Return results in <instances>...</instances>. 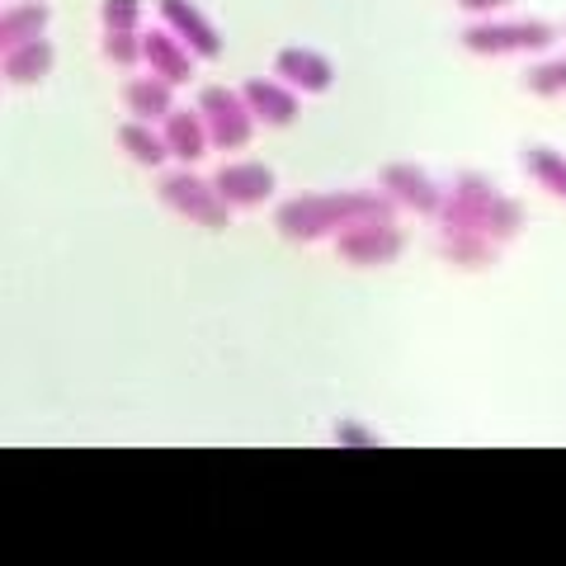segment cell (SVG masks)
<instances>
[{"mask_svg":"<svg viewBox=\"0 0 566 566\" xmlns=\"http://www.w3.org/2000/svg\"><path fill=\"white\" fill-rule=\"evenodd\" d=\"M397 199L387 189H335V193H297L289 199L274 222L289 241H322V237H340L345 227L368 222V218H392Z\"/></svg>","mask_w":566,"mask_h":566,"instance_id":"6da1fadb","label":"cell"},{"mask_svg":"<svg viewBox=\"0 0 566 566\" xmlns=\"http://www.w3.org/2000/svg\"><path fill=\"white\" fill-rule=\"evenodd\" d=\"M439 227H472L495 241H510L524 232V203L495 189L486 175L463 170L444 185V208H439Z\"/></svg>","mask_w":566,"mask_h":566,"instance_id":"7a4b0ae2","label":"cell"},{"mask_svg":"<svg viewBox=\"0 0 566 566\" xmlns=\"http://www.w3.org/2000/svg\"><path fill=\"white\" fill-rule=\"evenodd\" d=\"M557 29L547 20H482L463 29V48L476 57H505V52H547Z\"/></svg>","mask_w":566,"mask_h":566,"instance_id":"3957f363","label":"cell"},{"mask_svg":"<svg viewBox=\"0 0 566 566\" xmlns=\"http://www.w3.org/2000/svg\"><path fill=\"white\" fill-rule=\"evenodd\" d=\"M156 193H161V203L170 212H180V218L199 222V227H227V218H232V208H227V199L218 193V185L203 180V175L193 170H170L161 175V185H156Z\"/></svg>","mask_w":566,"mask_h":566,"instance_id":"277c9868","label":"cell"},{"mask_svg":"<svg viewBox=\"0 0 566 566\" xmlns=\"http://www.w3.org/2000/svg\"><path fill=\"white\" fill-rule=\"evenodd\" d=\"M199 114L208 123V142L218 151H237V147H245V142L255 137L251 104H245V95L227 91V85H208V91L199 95Z\"/></svg>","mask_w":566,"mask_h":566,"instance_id":"5b68a950","label":"cell"},{"mask_svg":"<svg viewBox=\"0 0 566 566\" xmlns=\"http://www.w3.org/2000/svg\"><path fill=\"white\" fill-rule=\"evenodd\" d=\"M335 251H340L345 264H392L401 251H406V232L392 227V218H368V222H354L335 237Z\"/></svg>","mask_w":566,"mask_h":566,"instance_id":"8992f818","label":"cell"},{"mask_svg":"<svg viewBox=\"0 0 566 566\" xmlns=\"http://www.w3.org/2000/svg\"><path fill=\"white\" fill-rule=\"evenodd\" d=\"M382 189L392 193L401 208H416L424 218H439V208H444V185H434L430 175L411 161H392L382 166Z\"/></svg>","mask_w":566,"mask_h":566,"instance_id":"52a82bcc","label":"cell"},{"mask_svg":"<svg viewBox=\"0 0 566 566\" xmlns=\"http://www.w3.org/2000/svg\"><path fill=\"white\" fill-rule=\"evenodd\" d=\"M166 29L175 39H185L193 57H222V33L212 29V20H203V10L193 0H156Z\"/></svg>","mask_w":566,"mask_h":566,"instance_id":"ba28073f","label":"cell"},{"mask_svg":"<svg viewBox=\"0 0 566 566\" xmlns=\"http://www.w3.org/2000/svg\"><path fill=\"white\" fill-rule=\"evenodd\" d=\"M212 185H218L227 208H260L274 193V170L260 166V161H245V166L232 161V166H222L218 175H212Z\"/></svg>","mask_w":566,"mask_h":566,"instance_id":"9c48e42d","label":"cell"},{"mask_svg":"<svg viewBox=\"0 0 566 566\" xmlns=\"http://www.w3.org/2000/svg\"><path fill=\"white\" fill-rule=\"evenodd\" d=\"M142 62L170 85H189L193 81V52L185 39H175L170 29H147L142 33Z\"/></svg>","mask_w":566,"mask_h":566,"instance_id":"30bf717a","label":"cell"},{"mask_svg":"<svg viewBox=\"0 0 566 566\" xmlns=\"http://www.w3.org/2000/svg\"><path fill=\"white\" fill-rule=\"evenodd\" d=\"M274 76H279V81H289L293 91L322 95V91H331L335 66H331L326 52H316V48H283L279 57H274Z\"/></svg>","mask_w":566,"mask_h":566,"instance_id":"8fae6325","label":"cell"},{"mask_svg":"<svg viewBox=\"0 0 566 566\" xmlns=\"http://www.w3.org/2000/svg\"><path fill=\"white\" fill-rule=\"evenodd\" d=\"M245 104H251L255 123H270V128H289V123L297 118V109H303V99H297V91L289 81H270V76H255L245 81Z\"/></svg>","mask_w":566,"mask_h":566,"instance_id":"7c38bea8","label":"cell"},{"mask_svg":"<svg viewBox=\"0 0 566 566\" xmlns=\"http://www.w3.org/2000/svg\"><path fill=\"white\" fill-rule=\"evenodd\" d=\"M439 255L458 264V270H486L501 255V241L486 232H472V227H444L439 232Z\"/></svg>","mask_w":566,"mask_h":566,"instance_id":"4fadbf2b","label":"cell"},{"mask_svg":"<svg viewBox=\"0 0 566 566\" xmlns=\"http://www.w3.org/2000/svg\"><path fill=\"white\" fill-rule=\"evenodd\" d=\"M161 133H166V147H170L175 161H199V156L212 147V142H208V123H203L199 109H170Z\"/></svg>","mask_w":566,"mask_h":566,"instance_id":"5bb4252c","label":"cell"},{"mask_svg":"<svg viewBox=\"0 0 566 566\" xmlns=\"http://www.w3.org/2000/svg\"><path fill=\"white\" fill-rule=\"evenodd\" d=\"M52 57H57V52H52V43L39 33V39H24L20 48H10L6 57H0V76L14 85H39L52 71Z\"/></svg>","mask_w":566,"mask_h":566,"instance_id":"9a60e30c","label":"cell"},{"mask_svg":"<svg viewBox=\"0 0 566 566\" xmlns=\"http://www.w3.org/2000/svg\"><path fill=\"white\" fill-rule=\"evenodd\" d=\"M170 91H175V85L161 81V76L151 71V76H133L128 85H123V104H128L133 118L151 123V118H166V114H170Z\"/></svg>","mask_w":566,"mask_h":566,"instance_id":"2e32d148","label":"cell"},{"mask_svg":"<svg viewBox=\"0 0 566 566\" xmlns=\"http://www.w3.org/2000/svg\"><path fill=\"white\" fill-rule=\"evenodd\" d=\"M43 29H48V6L43 0H24V6L0 10V57H6L10 48H20L24 39H39Z\"/></svg>","mask_w":566,"mask_h":566,"instance_id":"e0dca14e","label":"cell"},{"mask_svg":"<svg viewBox=\"0 0 566 566\" xmlns=\"http://www.w3.org/2000/svg\"><path fill=\"white\" fill-rule=\"evenodd\" d=\"M118 147L133 156L137 166H147V170H156V166H166L170 161V147H166V133H156V128H147V123H123L118 128Z\"/></svg>","mask_w":566,"mask_h":566,"instance_id":"ac0fdd59","label":"cell"},{"mask_svg":"<svg viewBox=\"0 0 566 566\" xmlns=\"http://www.w3.org/2000/svg\"><path fill=\"white\" fill-rule=\"evenodd\" d=\"M524 170L534 175V180H538L547 193L566 199V156H562V151H553V147H528V151H524Z\"/></svg>","mask_w":566,"mask_h":566,"instance_id":"d6986e66","label":"cell"},{"mask_svg":"<svg viewBox=\"0 0 566 566\" xmlns=\"http://www.w3.org/2000/svg\"><path fill=\"white\" fill-rule=\"evenodd\" d=\"M524 85L534 95H543V99H557V95H566V57H543V62H534L524 71Z\"/></svg>","mask_w":566,"mask_h":566,"instance_id":"ffe728a7","label":"cell"},{"mask_svg":"<svg viewBox=\"0 0 566 566\" xmlns=\"http://www.w3.org/2000/svg\"><path fill=\"white\" fill-rule=\"evenodd\" d=\"M104 57L114 66H137L142 62V33L137 29H104Z\"/></svg>","mask_w":566,"mask_h":566,"instance_id":"44dd1931","label":"cell"},{"mask_svg":"<svg viewBox=\"0 0 566 566\" xmlns=\"http://www.w3.org/2000/svg\"><path fill=\"white\" fill-rule=\"evenodd\" d=\"M104 29H137L142 20V0H104L99 6Z\"/></svg>","mask_w":566,"mask_h":566,"instance_id":"7402d4cb","label":"cell"},{"mask_svg":"<svg viewBox=\"0 0 566 566\" xmlns=\"http://www.w3.org/2000/svg\"><path fill=\"white\" fill-rule=\"evenodd\" d=\"M335 444H345V449H378L382 439L368 430V424H359V420H340V424H335Z\"/></svg>","mask_w":566,"mask_h":566,"instance_id":"603a6c76","label":"cell"},{"mask_svg":"<svg viewBox=\"0 0 566 566\" xmlns=\"http://www.w3.org/2000/svg\"><path fill=\"white\" fill-rule=\"evenodd\" d=\"M458 6H463L468 14H495V10H510L515 0H458Z\"/></svg>","mask_w":566,"mask_h":566,"instance_id":"cb8c5ba5","label":"cell"}]
</instances>
